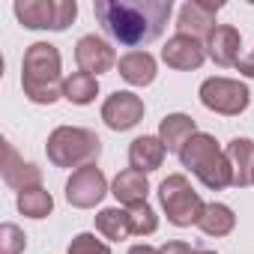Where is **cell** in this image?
I'll return each mask as SVG.
<instances>
[{"label": "cell", "instance_id": "obj_31", "mask_svg": "<svg viewBox=\"0 0 254 254\" xmlns=\"http://www.w3.org/2000/svg\"><path fill=\"white\" fill-rule=\"evenodd\" d=\"M251 180H254V174H251Z\"/></svg>", "mask_w": 254, "mask_h": 254}, {"label": "cell", "instance_id": "obj_9", "mask_svg": "<svg viewBox=\"0 0 254 254\" xmlns=\"http://www.w3.org/2000/svg\"><path fill=\"white\" fill-rule=\"evenodd\" d=\"M144 117V102L135 93H114L102 105V120L111 126L114 132H126Z\"/></svg>", "mask_w": 254, "mask_h": 254}, {"label": "cell", "instance_id": "obj_1", "mask_svg": "<svg viewBox=\"0 0 254 254\" xmlns=\"http://www.w3.org/2000/svg\"><path fill=\"white\" fill-rule=\"evenodd\" d=\"M171 0H96L93 12L105 33L120 45H147L162 36L171 18Z\"/></svg>", "mask_w": 254, "mask_h": 254}, {"label": "cell", "instance_id": "obj_24", "mask_svg": "<svg viewBox=\"0 0 254 254\" xmlns=\"http://www.w3.org/2000/svg\"><path fill=\"white\" fill-rule=\"evenodd\" d=\"M129 221H132V233L144 236V233H153L156 230V212L147 206V203H138V206H129Z\"/></svg>", "mask_w": 254, "mask_h": 254}, {"label": "cell", "instance_id": "obj_22", "mask_svg": "<svg viewBox=\"0 0 254 254\" xmlns=\"http://www.w3.org/2000/svg\"><path fill=\"white\" fill-rule=\"evenodd\" d=\"M96 90H99V84H96V78L87 75V72H75L72 78L63 81V96H66L69 102H75V105L93 102V99H96Z\"/></svg>", "mask_w": 254, "mask_h": 254}, {"label": "cell", "instance_id": "obj_18", "mask_svg": "<svg viewBox=\"0 0 254 254\" xmlns=\"http://www.w3.org/2000/svg\"><path fill=\"white\" fill-rule=\"evenodd\" d=\"M114 197L126 206H138L147 197V177L141 171H123L114 180Z\"/></svg>", "mask_w": 254, "mask_h": 254}, {"label": "cell", "instance_id": "obj_7", "mask_svg": "<svg viewBox=\"0 0 254 254\" xmlns=\"http://www.w3.org/2000/svg\"><path fill=\"white\" fill-rule=\"evenodd\" d=\"M200 102H203L209 111H218V114L233 117V114L245 111V105H248V90H245V84L230 81V78H209V81H203V87H200Z\"/></svg>", "mask_w": 254, "mask_h": 254}, {"label": "cell", "instance_id": "obj_26", "mask_svg": "<svg viewBox=\"0 0 254 254\" xmlns=\"http://www.w3.org/2000/svg\"><path fill=\"white\" fill-rule=\"evenodd\" d=\"M0 236H3V254H18L24 248V236H21V230L15 224H3Z\"/></svg>", "mask_w": 254, "mask_h": 254}, {"label": "cell", "instance_id": "obj_10", "mask_svg": "<svg viewBox=\"0 0 254 254\" xmlns=\"http://www.w3.org/2000/svg\"><path fill=\"white\" fill-rule=\"evenodd\" d=\"M75 60H78V66H81V72H87V75H99V72H108L114 63H120L117 57H114V48L105 42V39H99V36H84L81 42H78V48H75Z\"/></svg>", "mask_w": 254, "mask_h": 254}, {"label": "cell", "instance_id": "obj_3", "mask_svg": "<svg viewBox=\"0 0 254 254\" xmlns=\"http://www.w3.org/2000/svg\"><path fill=\"white\" fill-rule=\"evenodd\" d=\"M180 159H183V165L191 168V171L203 180V186H209V189H224V186L233 183V171H230L227 153H221L209 135H194V138L183 147Z\"/></svg>", "mask_w": 254, "mask_h": 254}, {"label": "cell", "instance_id": "obj_17", "mask_svg": "<svg viewBox=\"0 0 254 254\" xmlns=\"http://www.w3.org/2000/svg\"><path fill=\"white\" fill-rule=\"evenodd\" d=\"M165 144L159 138H138L129 150V162H132V171H156L165 159Z\"/></svg>", "mask_w": 254, "mask_h": 254}, {"label": "cell", "instance_id": "obj_2", "mask_svg": "<svg viewBox=\"0 0 254 254\" xmlns=\"http://www.w3.org/2000/svg\"><path fill=\"white\" fill-rule=\"evenodd\" d=\"M21 87L39 105H51L63 93V84H60V54H57L54 45L36 42V45L27 48L24 66H21Z\"/></svg>", "mask_w": 254, "mask_h": 254}, {"label": "cell", "instance_id": "obj_6", "mask_svg": "<svg viewBox=\"0 0 254 254\" xmlns=\"http://www.w3.org/2000/svg\"><path fill=\"white\" fill-rule=\"evenodd\" d=\"M159 197H162V206L168 209V218L174 224H180V227L194 224L203 215V203L191 191V186L186 183V177H168L159 186Z\"/></svg>", "mask_w": 254, "mask_h": 254}, {"label": "cell", "instance_id": "obj_19", "mask_svg": "<svg viewBox=\"0 0 254 254\" xmlns=\"http://www.w3.org/2000/svg\"><path fill=\"white\" fill-rule=\"evenodd\" d=\"M3 180L9 183V186H15V189H27V186H39V171L33 168V165H24V162H18V156H15V150H12V144H6L3 147Z\"/></svg>", "mask_w": 254, "mask_h": 254}, {"label": "cell", "instance_id": "obj_27", "mask_svg": "<svg viewBox=\"0 0 254 254\" xmlns=\"http://www.w3.org/2000/svg\"><path fill=\"white\" fill-rule=\"evenodd\" d=\"M162 254H197V251H191L189 242H168V245L162 248Z\"/></svg>", "mask_w": 254, "mask_h": 254}, {"label": "cell", "instance_id": "obj_28", "mask_svg": "<svg viewBox=\"0 0 254 254\" xmlns=\"http://www.w3.org/2000/svg\"><path fill=\"white\" fill-rule=\"evenodd\" d=\"M236 69H239L242 75H248V78H254V48H251V54H248V57H239V63H236Z\"/></svg>", "mask_w": 254, "mask_h": 254}, {"label": "cell", "instance_id": "obj_5", "mask_svg": "<svg viewBox=\"0 0 254 254\" xmlns=\"http://www.w3.org/2000/svg\"><path fill=\"white\" fill-rule=\"evenodd\" d=\"M15 15L30 30H66L78 15V3L75 0H18Z\"/></svg>", "mask_w": 254, "mask_h": 254}, {"label": "cell", "instance_id": "obj_11", "mask_svg": "<svg viewBox=\"0 0 254 254\" xmlns=\"http://www.w3.org/2000/svg\"><path fill=\"white\" fill-rule=\"evenodd\" d=\"M221 3H203V0H191L180 9V33L183 36H203V33H212V24H215V15H218Z\"/></svg>", "mask_w": 254, "mask_h": 254}, {"label": "cell", "instance_id": "obj_16", "mask_svg": "<svg viewBox=\"0 0 254 254\" xmlns=\"http://www.w3.org/2000/svg\"><path fill=\"white\" fill-rule=\"evenodd\" d=\"M251 156H254V144L248 138H236L227 144V162H230V171H233V186H248L251 183Z\"/></svg>", "mask_w": 254, "mask_h": 254}, {"label": "cell", "instance_id": "obj_20", "mask_svg": "<svg viewBox=\"0 0 254 254\" xmlns=\"http://www.w3.org/2000/svg\"><path fill=\"white\" fill-rule=\"evenodd\" d=\"M96 230L108 239H126L132 236V221H129V212L123 209H102L96 215Z\"/></svg>", "mask_w": 254, "mask_h": 254}, {"label": "cell", "instance_id": "obj_14", "mask_svg": "<svg viewBox=\"0 0 254 254\" xmlns=\"http://www.w3.org/2000/svg\"><path fill=\"white\" fill-rule=\"evenodd\" d=\"M117 69H120V75L129 84H138V87H144V84H150L156 78V60L147 51H129V54H123L120 63H117Z\"/></svg>", "mask_w": 254, "mask_h": 254}, {"label": "cell", "instance_id": "obj_25", "mask_svg": "<svg viewBox=\"0 0 254 254\" xmlns=\"http://www.w3.org/2000/svg\"><path fill=\"white\" fill-rule=\"evenodd\" d=\"M69 254H111V251H108V245H105V242H99L93 233H81V236H75V239H72Z\"/></svg>", "mask_w": 254, "mask_h": 254}, {"label": "cell", "instance_id": "obj_15", "mask_svg": "<svg viewBox=\"0 0 254 254\" xmlns=\"http://www.w3.org/2000/svg\"><path fill=\"white\" fill-rule=\"evenodd\" d=\"M194 138V120L186 114H171L162 120V144L171 153H183V147Z\"/></svg>", "mask_w": 254, "mask_h": 254}, {"label": "cell", "instance_id": "obj_4", "mask_svg": "<svg viewBox=\"0 0 254 254\" xmlns=\"http://www.w3.org/2000/svg\"><path fill=\"white\" fill-rule=\"evenodd\" d=\"M99 138L87 129H57L48 138V159L57 168H87L99 159Z\"/></svg>", "mask_w": 254, "mask_h": 254}, {"label": "cell", "instance_id": "obj_13", "mask_svg": "<svg viewBox=\"0 0 254 254\" xmlns=\"http://www.w3.org/2000/svg\"><path fill=\"white\" fill-rule=\"evenodd\" d=\"M239 30L230 27V24H218L212 33H209V57L218 63V66H236L239 63Z\"/></svg>", "mask_w": 254, "mask_h": 254}, {"label": "cell", "instance_id": "obj_8", "mask_svg": "<svg viewBox=\"0 0 254 254\" xmlns=\"http://www.w3.org/2000/svg\"><path fill=\"white\" fill-rule=\"evenodd\" d=\"M102 194H105V177H102V171H99L96 165L78 168V171L72 174L69 186H66V197H69V203H75V206H81V209L99 203Z\"/></svg>", "mask_w": 254, "mask_h": 254}, {"label": "cell", "instance_id": "obj_29", "mask_svg": "<svg viewBox=\"0 0 254 254\" xmlns=\"http://www.w3.org/2000/svg\"><path fill=\"white\" fill-rule=\"evenodd\" d=\"M129 254H162V251H156L153 245H135V248H132Z\"/></svg>", "mask_w": 254, "mask_h": 254}, {"label": "cell", "instance_id": "obj_23", "mask_svg": "<svg viewBox=\"0 0 254 254\" xmlns=\"http://www.w3.org/2000/svg\"><path fill=\"white\" fill-rule=\"evenodd\" d=\"M51 206H54L51 194L42 191L39 186H36V189H24V191L18 194V209H21L24 215H30V218H45V215L51 212Z\"/></svg>", "mask_w": 254, "mask_h": 254}, {"label": "cell", "instance_id": "obj_21", "mask_svg": "<svg viewBox=\"0 0 254 254\" xmlns=\"http://www.w3.org/2000/svg\"><path fill=\"white\" fill-rule=\"evenodd\" d=\"M197 224L206 236H224L233 230V212L224 203H209V206H203V215Z\"/></svg>", "mask_w": 254, "mask_h": 254}, {"label": "cell", "instance_id": "obj_30", "mask_svg": "<svg viewBox=\"0 0 254 254\" xmlns=\"http://www.w3.org/2000/svg\"><path fill=\"white\" fill-rule=\"evenodd\" d=\"M197 254H215V251H197Z\"/></svg>", "mask_w": 254, "mask_h": 254}, {"label": "cell", "instance_id": "obj_12", "mask_svg": "<svg viewBox=\"0 0 254 254\" xmlns=\"http://www.w3.org/2000/svg\"><path fill=\"white\" fill-rule=\"evenodd\" d=\"M162 60H165L168 66H174V69H197V66L203 63V48H200V42H197L194 36L177 33V36L165 45Z\"/></svg>", "mask_w": 254, "mask_h": 254}]
</instances>
